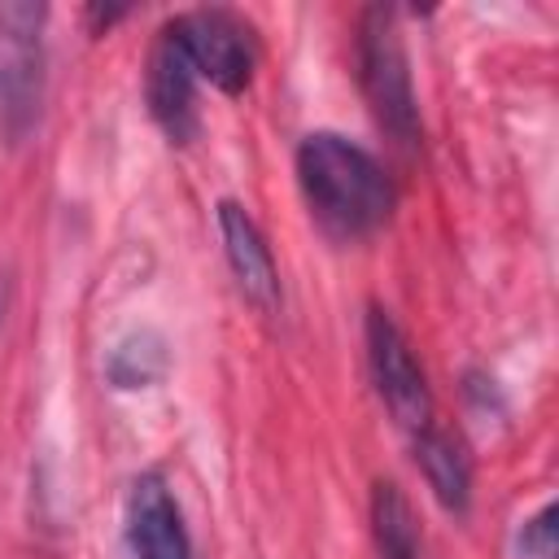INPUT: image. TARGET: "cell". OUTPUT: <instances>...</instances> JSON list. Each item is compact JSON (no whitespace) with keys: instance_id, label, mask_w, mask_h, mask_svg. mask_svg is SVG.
Returning <instances> with one entry per match:
<instances>
[{"instance_id":"cell-2","label":"cell","mask_w":559,"mask_h":559,"mask_svg":"<svg viewBox=\"0 0 559 559\" xmlns=\"http://www.w3.org/2000/svg\"><path fill=\"white\" fill-rule=\"evenodd\" d=\"M358 83L380 131L406 153L419 148V105H415L411 61L402 48L397 13L384 4H371L358 17Z\"/></svg>"},{"instance_id":"cell-5","label":"cell","mask_w":559,"mask_h":559,"mask_svg":"<svg viewBox=\"0 0 559 559\" xmlns=\"http://www.w3.org/2000/svg\"><path fill=\"white\" fill-rule=\"evenodd\" d=\"M367 367H371V380H376L384 411L393 415V424L406 437L432 428L428 376H424L406 332L397 328V319L384 306H367Z\"/></svg>"},{"instance_id":"cell-7","label":"cell","mask_w":559,"mask_h":559,"mask_svg":"<svg viewBox=\"0 0 559 559\" xmlns=\"http://www.w3.org/2000/svg\"><path fill=\"white\" fill-rule=\"evenodd\" d=\"M197 74L183 57V48L157 31L153 52H148V74H144V96H148V114L162 127V135L170 144H192L197 135Z\"/></svg>"},{"instance_id":"cell-4","label":"cell","mask_w":559,"mask_h":559,"mask_svg":"<svg viewBox=\"0 0 559 559\" xmlns=\"http://www.w3.org/2000/svg\"><path fill=\"white\" fill-rule=\"evenodd\" d=\"M162 31L183 48L192 74L218 87L223 96H240L249 87L258 66V44H253V26L240 13L188 9V13H175Z\"/></svg>"},{"instance_id":"cell-12","label":"cell","mask_w":559,"mask_h":559,"mask_svg":"<svg viewBox=\"0 0 559 559\" xmlns=\"http://www.w3.org/2000/svg\"><path fill=\"white\" fill-rule=\"evenodd\" d=\"M555 520H559V511H555V502H546L533 520H524V528H520V555L524 559H555Z\"/></svg>"},{"instance_id":"cell-8","label":"cell","mask_w":559,"mask_h":559,"mask_svg":"<svg viewBox=\"0 0 559 559\" xmlns=\"http://www.w3.org/2000/svg\"><path fill=\"white\" fill-rule=\"evenodd\" d=\"M218 236H223V253H227L240 297L249 306H258L262 314H275L280 310V271H275L262 227L253 223V214L240 201H218Z\"/></svg>"},{"instance_id":"cell-6","label":"cell","mask_w":559,"mask_h":559,"mask_svg":"<svg viewBox=\"0 0 559 559\" xmlns=\"http://www.w3.org/2000/svg\"><path fill=\"white\" fill-rule=\"evenodd\" d=\"M127 559H192V542L183 528V511L162 472H140L127 489L122 515Z\"/></svg>"},{"instance_id":"cell-10","label":"cell","mask_w":559,"mask_h":559,"mask_svg":"<svg viewBox=\"0 0 559 559\" xmlns=\"http://www.w3.org/2000/svg\"><path fill=\"white\" fill-rule=\"evenodd\" d=\"M371 537L380 559H419V524L393 480L371 485Z\"/></svg>"},{"instance_id":"cell-13","label":"cell","mask_w":559,"mask_h":559,"mask_svg":"<svg viewBox=\"0 0 559 559\" xmlns=\"http://www.w3.org/2000/svg\"><path fill=\"white\" fill-rule=\"evenodd\" d=\"M87 17H92L96 26H114L118 17H127V9H87Z\"/></svg>"},{"instance_id":"cell-1","label":"cell","mask_w":559,"mask_h":559,"mask_svg":"<svg viewBox=\"0 0 559 559\" xmlns=\"http://www.w3.org/2000/svg\"><path fill=\"white\" fill-rule=\"evenodd\" d=\"M297 188L314 227L336 245L376 236L397 205V188L380 157L336 131H310L297 144Z\"/></svg>"},{"instance_id":"cell-11","label":"cell","mask_w":559,"mask_h":559,"mask_svg":"<svg viewBox=\"0 0 559 559\" xmlns=\"http://www.w3.org/2000/svg\"><path fill=\"white\" fill-rule=\"evenodd\" d=\"M105 371H109V380L118 389H148V384H157L166 376V345H162V336L157 332H135V336L118 341Z\"/></svg>"},{"instance_id":"cell-14","label":"cell","mask_w":559,"mask_h":559,"mask_svg":"<svg viewBox=\"0 0 559 559\" xmlns=\"http://www.w3.org/2000/svg\"><path fill=\"white\" fill-rule=\"evenodd\" d=\"M4 306H9V284L0 280V319H4Z\"/></svg>"},{"instance_id":"cell-9","label":"cell","mask_w":559,"mask_h":559,"mask_svg":"<svg viewBox=\"0 0 559 559\" xmlns=\"http://www.w3.org/2000/svg\"><path fill=\"white\" fill-rule=\"evenodd\" d=\"M411 450H415V463H419L432 498L450 515H467V507H472V463H467L463 445L445 428L432 424V428L411 437Z\"/></svg>"},{"instance_id":"cell-3","label":"cell","mask_w":559,"mask_h":559,"mask_svg":"<svg viewBox=\"0 0 559 559\" xmlns=\"http://www.w3.org/2000/svg\"><path fill=\"white\" fill-rule=\"evenodd\" d=\"M44 22L35 0H0V140L17 148L44 109Z\"/></svg>"}]
</instances>
